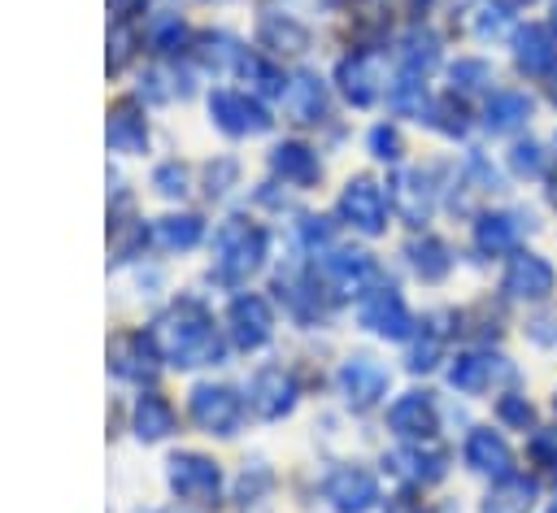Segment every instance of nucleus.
I'll return each mask as SVG.
<instances>
[{"instance_id": "1", "label": "nucleus", "mask_w": 557, "mask_h": 513, "mask_svg": "<svg viewBox=\"0 0 557 513\" xmlns=\"http://www.w3.org/2000/svg\"><path fill=\"white\" fill-rule=\"evenodd\" d=\"M157 339L165 348V356L174 365H205V361H218L222 356V343H218V330L213 322L205 317L200 304H178L161 317L157 326Z\"/></svg>"}, {"instance_id": "2", "label": "nucleus", "mask_w": 557, "mask_h": 513, "mask_svg": "<svg viewBox=\"0 0 557 513\" xmlns=\"http://www.w3.org/2000/svg\"><path fill=\"white\" fill-rule=\"evenodd\" d=\"M213 252H218L222 278H248L261 265V256H265V235L257 226H248L244 217H231L213 235Z\"/></svg>"}, {"instance_id": "3", "label": "nucleus", "mask_w": 557, "mask_h": 513, "mask_svg": "<svg viewBox=\"0 0 557 513\" xmlns=\"http://www.w3.org/2000/svg\"><path fill=\"white\" fill-rule=\"evenodd\" d=\"M500 287H505V296H513V300L540 304V300L553 296V287H557V270H553L540 252H513L509 265H505Z\"/></svg>"}, {"instance_id": "4", "label": "nucleus", "mask_w": 557, "mask_h": 513, "mask_svg": "<svg viewBox=\"0 0 557 513\" xmlns=\"http://www.w3.org/2000/svg\"><path fill=\"white\" fill-rule=\"evenodd\" d=\"M339 217L361 230V235H379L387 226V196L374 178H352L344 191H339Z\"/></svg>"}, {"instance_id": "5", "label": "nucleus", "mask_w": 557, "mask_h": 513, "mask_svg": "<svg viewBox=\"0 0 557 513\" xmlns=\"http://www.w3.org/2000/svg\"><path fill=\"white\" fill-rule=\"evenodd\" d=\"M357 317H361V326H366V330H374V335H383V339H405V335L413 330V317H409V309H405L400 291H392V287L370 291V296L361 300Z\"/></svg>"}, {"instance_id": "6", "label": "nucleus", "mask_w": 557, "mask_h": 513, "mask_svg": "<svg viewBox=\"0 0 557 513\" xmlns=\"http://www.w3.org/2000/svg\"><path fill=\"white\" fill-rule=\"evenodd\" d=\"M191 417L200 430L209 435H231L239 426V396L231 387H213V383H200L191 391Z\"/></svg>"}, {"instance_id": "7", "label": "nucleus", "mask_w": 557, "mask_h": 513, "mask_svg": "<svg viewBox=\"0 0 557 513\" xmlns=\"http://www.w3.org/2000/svg\"><path fill=\"white\" fill-rule=\"evenodd\" d=\"M387 426H392L400 439H409V443L431 439L435 426H440V413H435L431 391H405V396H396L392 409H387Z\"/></svg>"}, {"instance_id": "8", "label": "nucleus", "mask_w": 557, "mask_h": 513, "mask_svg": "<svg viewBox=\"0 0 557 513\" xmlns=\"http://www.w3.org/2000/svg\"><path fill=\"white\" fill-rule=\"evenodd\" d=\"M170 487L183 496V500H213L218 487H222V474L209 456L200 452H178L170 456Z\"/></svg>"}, {"instance_id": "9", "label": "nucleus", "mask_w": 557, "mask_h": 513, "mask_svg": "<svg viewBox=\"0 0 557 513\" xmlns=\"http://www.w3.org/2000/svg\"><path fill=\"white\" fill-rule=\"evenodd\" d=\"M326 500L335 513H366L374 500H379V483L374 474H366L361 465H339L331 478H326Z\"/></svg>"}, {"instance_id": "10", "label": "nucleus", "mask_w": 557, "mask_h": 513, "mask_svg": "<svg viewBox=\"0 0 557 513\" xmlns=\"http://www.w3.org/2000/svg\"><path fill=\"white\" fill-rule=\"evenodd\" d=\"M209 113H213L218 130H226V135H257V130L270 126L265 109L252 96H244V91H213Z\"/></svg>"}, {"instance_id": "11", "label": "nucleus", "mask_w": 557, "mask_h": 513, "mask_svg": "<svg viewBox=\"0 0 557 513\" xmlns=\"http://www.w3.org/2000/svg\"><path fill=\"white\" fill-rule=\"evenodd\" d=\"M339 391H344V400L352 409H370L387 391V370L379 361H370V356H348L339 365Z\"/></svg>"}, {"instance_id": "12", "label": "nucleus", "mask_w": 557, "mask_h": 513, "mask_svg": "<svg viewBox=\"0 0 557 513\" xmlns=\"http://www.w3.org/2000/svg\"><path fill=\"white\" fill-rule=\"evenodd\" d=\"M248 404H252V413L265 417V422L292 413V404H296V383H292V374L278 370V365L257 370V378H252V387H248Z\"/></svg>"}, {"instance_id": "13", "label": "nucleus", "mask_w": 557, "mask_h": 513, "mask_svg": "<svg viewBox=\"0 0 557 513\" xmlns=\"http://www.w3.org/2000/svg\"><path fill=\"white\" fill-rule=\"evenodd\" d=\"M466 465H470L474 474L505 478V474H513V452H509V443H505L500 430L474 426V430L466 435Z\"/></svg>"}, {"instance_id": "14", "label": "nucleus", "mask_w": 557, "mask_h": 513, "mask_svg": "<svg viewBox=\"0 0 557 513\" xmlns=\"http://www.w3.org/2000/svg\"><path fill=\"white\" fill-rule=\"evenodd\" d=\"M513 61L527 78H548L557 70V39L540 22H531L513 35Z\"/></svg>"}, {"instance_id": "15", "label": "nucleus", "mask_w": 557, "mask_h": 513, "mask_svg": "<svg viewBox=\"0 0 557 513\" xmlns=\"http://www.w3.org/2000/svg\"><path fill=\"white\" fill-rule=\"evenodd\" d=\"M318 274L335 296H357L374 278V261L366 252H326Z\"/></svg>"}, {"instance_id": "16", "label": "nucleus", "mask_w": 557, "mask_h": 513, "mask_svg": "<svg viewBox=\"0 0 557 513\" xmlns=\"http://www.w3.org/2000/svg\"><path fill=\"white\" fill-rule=\"evenodd\" d=\"M226 322H231V339H235L239 348H261V343L270 339V326H274L270 304H265L261 296H235Z\"/></svg>"}, {"instance_id": "17", "label": "nucleus", "mask_w": 557, "mask_h": 513, "mask_svg": "<svg viewBox=\"0 0 557 513\" xmlns=\"http://www.w3.org/2000/svg\"><path fill=\"white\" fill-rule=\"evenodd\" d=\"M392 200H396V209L405 213V222L422 226V222L431 217V204H435L431 174H422V170H405V174L392 183Z\"/></svg>"}, {"instance_id": "18", "label": "nucleus", "mask_w": 557, "mask_h": 513, "mask_svg": "<svg viewBox=\"0 0 557 513\" xmlns=\"http://www.w3.org/2000/svg\"><path fill=\"white\" fill-rule=\"evenodd\" d=\"M535 478H522V474H505L492 483V491L483 496V509L479 513H531L535 509Z\"/></svg>"}, {"instance_id": "19", "label": "nucleus", "mask_w": 557, "mask_h": 513, "mask_svg": "<svg viewBox=\"0 0 557 513\" xmlns=\"http://www.w3.org/2000/svg\"><path fill=\"white\" fill-rule=\"evenodd\" d=\"M500 370H505V365H500V356H492V352H461V356L448 365V383H453L457 391H466V396H479V391L492 387V378H496Z\"/></svg>"}, {"instance_id": "20", "label": "nucleus", "mask_w": 557, "mask_h": 513, "mask_svg": "<svg viewBox=\"0 0 557 513\" xmlns=\"http://www.w3.org/2000/svg\"><path fill=\"white\" fill-rule=\"evenodd\" d=\"M283 113L292 122H322L326 113V87L313 78V74H296L283 91Z\"/></svg>"}, {"instance_id": "21", "label": "nucleus", "mask_w": 557, "mask_h": 513, "mask_svg": "<svg viewBox=\"0 0 557 513\" xmlns=\"http://www.w3.org/2000/svg\"><path fill=\"white\" fill-rule=\"evenodd\" d=\"M392 465L405 474V478H413V483H435V478H444V470H448V452L444 448H422V439L418 443H405V448H396L392 452Z\"/></svg>"}, {"instance_id": "22", "label": "nucleus", "mask_w": 557, "mask_h": 513, "mask_svg": "<svg viewBox=\"0 0 557 513\" xmlns=\"http://www.w3.org/2000/svg\"><path fill=\"white\" fill-rule=\"evenodd\" d=\"M531 96L527 91H492L487 96V109H483V126L492 130V135H509V130H518L527 117H531Z\"/></svg>"}, {"instance_id": "23", "label": "nucleus", "mask_w": 557, "mask_h": 513, "mask_svg": "<svg viewBox=\"0 0 557 513\" xmlns=\"http://www.w3.org/2000/svg\"><path fill=\"white\" fill-rule=\"evenodd\" d=\"M335 78H339V91L352 100V104H370L374 96H379V70H374V57H344L339 61V70H335Z\"/></svg>"}, {"instance_id": "24", "label": "nucleus", "mask_w": 557, "mask_h": 513, "mask_svg": "<svg viewBox=\"0 0 557 513\" xmlns=\"http://www.w3.org/2000/svg\"><path fill=\"white\" fill-rule=\"evenodd\" d=\"M461 26L474 39H496L509 26V4L505 0H466L461 4Z\"/></svg>"}, {"instance_id": "25", "label": "nucleus", "mask_w": 557, "mask_h": 513, "mask_svg": "<svg viewBox=\"0 0 557 513\" xmlns=\"http://www.w3.org/2000/svg\"><path fill=\"white\" fill-rule=\"evenodd\" d=\"M270 165H274V174H283V178L296 183V187H305V183L318 178V157H313V148H305V143H278V148L270 152Z\"/></svg>"}, {"instance_id": "26", "label": "nucleus", "mask_w": 557, "mask_h": 513, "mask_svg": "<svg viewBox=\"0 0 557 513\" xmlns=\"http://www.w3.org/2000/svg\"><path fill=\"white\" fill-rule=\"evenodd\" d=\"M518 243V226L509 213H483L474 222V248L487 252V256H500V252H513Z\"/></svg>"}, {"instance_id": "27", "label": "nucleus", "mask_w": 557, "mask_h": 513, "mask_svg": "<svg viewBox=\"0 0 557 513\" xmlns=\"http://www.w3.org/2000/svg\"><path fill=\"white\" fill-rule=\"evenodd\" d=\"M409 265L418 270V278L440 283V278L453 270V256H448V248H444L435 235H422V239L409 243Z\"/></svg>"}, {"instance_id": "28", "label": "nucleus", "mask_w": 557, "mask_h": 513, "mask_svg": "<svg viewBox=\"0 0 557 513\" xmlns=\"http://www.w3.org/2000/svg\"><path fill=\"white\" fill-rule=\"evenodd\" d=\"M144 143H148L144 117L131 104H117L113 117H109V148H117V152H144Z\"/></svg>"}, {"instance_id": "29", "label": "nucleus", "mask_w": 557, "mask_h": 513, "mask_svg": "<svg viewBox=\"0 0 557 513\" xmlns=\"http://www.w3.org/2000/svg\"><path fill=\"white\" fill-rule=\"evenodd\" d=\"M113 370L122 374V378H148L157 365H152V339H144V335H131V339H122L117 348H113Z\"/></svg>"}, {"instance_id": "30", "label": "nucleus", "mask_w": 557, "mask_h": 513, "mask_svg": "<svg viewBox=\"0 0 557 513\" xmlns=\"http://www.w3.org/2000/svg\"><path fill=\"white\" fill-rule=\"evenodd\" d=\"M435 61H440V43H435V35H431V30H409V35H405V48H400V65H405V74L426 78Z\"/></svg>"}, {"instance_id": "31", "label": "nucleus", "mask_w": 557, "mask_h": 513, "mask_svg": "<svg viewBox=\"0 0 557 513\" xmlns=\"http://www.w3.org/2000/svg\"><path fill=\"white\" fill-rule=\"evenodd\" d=\"M135 426H139L144 439H161V435L174 430V409H170L161 396H139V404H135Z\"/></svg>"}, {"instance_id": "32", "label": "nucleus", "mask_w": 557, "mask_h": 513, "mask_svg": "<svg viewBox=\"0 0 557 513\" xmlns=\"http://www.w3.org/2000/svg\"><path fill=\"white\" fill-rule=\"evenodd\" d=\"M261 43H270V48H278V52H300V48L309 43V35H305V26H296L292 17L270 13V17H261Z\"/></svg>"}, {"instance_id": "33", "label": "nucleus", "mask_w": 557, "mask_h": 513, "mask_svg": "<svg viewBox=\"0 0 557 513\" xmlns=\"http://www.w3.org/2000/svg\"><path fill=\"white\" fill-rule=\"evenodd\" d=\"M200 235H205V226H200V217H161L157 226H152V239L161 243V248H191V243H200Z\"/></svg>"}, {"instance_id": "34", "label": "nucleus", "mask_w": 557, "mask_h": 513, "mask_svg": "<svg viewBox=\"0 0 557 513\" xmlns=\"http://www.w3.org/2000/svg\"><path fill=\"white\" fill-rule=\"evenodd\" d=\"M492 87V65L479 57H466L453 65V91H483Z\"/></svg>"}, {"instance_id": "35", "label": "nucleus", "mask_w": 557, "mask_h": 513, "mask_svg": "<svg viewBox=\"0 0 557 513\" xmlns=\"http://www.w3.org/2000/svg\"><path fill=\"white\" fill-rule=\"evenodd\" d=\"M239 70L252 78V87L257 91H265V96H283L287 91V83H283V74L270 65V61H261V57H244L239 61Z\"/></svg>"}, {"instance_id": "36", "label": "nucleus", "mask_w": 557, "mask_h": 513, "mask_svg": "<svg viewBox=\"0 0 557 513\" xmlns=\"http://www.w3.org/2000/svg\"><path fill=\"white\" fill-rule=\"evenodd\" d=\"M496 417H500L509 430H527V426L535 422V409H531V400H527V396L509 391V396H500V400H496Z\"/></svg>"}, {"instance_id": "37", "label": "nucleus", "mask_w": 557, "mask_h": 513, "mask_svg": "<svg viewBox=\"0 0 557 513\" xmlns=\"http://www.w3.org/2000/svg\"><path fill=\"white\" fill-rule=\"evenodd\" d=\"M509 165H513L518 178H540V174H544V152H540V143H535V139L513 143V148H509Z\"/></svg>"}, {"instance_id": "38", "label": "nucleus", "mask_w": 557, "mask_h": 513, "mask_svg": "<svg viewBox=\"0 0 557 513\" xmlns=\"http://www.w3.org/2000/svg\"><path fill=\"white\" fill-rule=\"evenodd\" d=\"M440 352H444V335L431 330V326H422V339H418L413 352H409V370H431V365L440 361Z\"/></svg>"}, {"instance_id": "39", "label": "nucleus", "mask_w": 557, "mask_h": 513, "mask_svg": "<svg viewBox=\"0 0 557 513\" xmlns=\"http://www.w3.org/2000/svg\"><path fill=\"white\" fill-rule=\"evenodd\" d=\"M366 143H370V152H374L379 161H400V152H405L396 126H374V130L366 135Z\"/></svg>"}, {"instance_id": "40", "label": "nucleus", "mask_w": 557, "mask_h": 513, "mask_svg": "<svg viewBox=\"0 0 557 513\" xmlns=\"http://www.w3.org/2000/svg\"><path fill=\"white\" fill-rule=\"evenodd\" d=\"M209 65H226V61H244V52L235 48V39H226V35H213V39H205V52H200Z\"/></svg>"}, {"instance_id": "41", "label": "nucleus", "mask_w": 557, "mask_h": 513, "mask_svg": "<svg viewBox=\"0 0 557 513\" xmlns=\"http://www.w3.org/2000/svg\"><path fill=\"white\" fill-rule=\"evenodd\" d=\"M531 456L548 470H557V430H535L531 435Z\"/></svg>"}, {"instance_id": "42", "label": "nucleus", "mask_w": 557, "mask_h": 513, "mask_svg": "<svg viewBox=\"0 0 557 513\" xmlns=\"http://www.w3.org/2000/svg\"><path fill=\"white\" fill-rule=\"evenodd\" d=\"M157 187H161L165 196H183V191H187V170L174 165V161L161 165V170H157Z\"/></svg>"}, {"instance_id": "43", "label": "nucleus", "mask_w": 557, "mask_h": 513, "mask_svg": "<svg viewBox=\"0 0 557 513\" xmlns=\"http://www.w3.org/2000/svg\"><path fill=\"white\" fill-rule=\"evenodd\" d=\"M152 39H157V48H174V43L183 39V22H178V17H157Z\"/></svg>"}, {"instance_id": "44", "label": "nucleus", "mask_w": 557, "mask_h": 513, "mask_svg": "<svg viewBox=\"0 0 557 513\" xmlns=\"http://www.w3.org/2000/svg\"><path fill=\"white\" fill-rule=\"evenodd\" d=\"M387 513H422L413 500H405V496H396V500H387Z\"/></svg>"}, {"instance_id": "45", "label": "nucleus", "mask_w": 557, "mask_h": 513, "mask_svg": "<svg viewBox=\"0 0 557 513\" xmlns=\"http://www.w3.org/2000/svg\"><path fill=\"white\" fill-rule=\"evenodd\" d=\"M553 30H557V4H553Z\"/></svg>"}, {"instance_id": "46", "label": "nucleus", "mask_w": 557, "mask_h": 513, "mask_svg": "<svg viewBox=\"0 0 557 513\" xmlns=\"http://www.w3.org/2000/svg\"><path fill=\"white\" fill-rule=\"evenodd\" d=\"M553 100H557V78H553Z\"/></svg>"}, {"instance_id": "47", "label": "nucleus", "mask_w": 557, "mask_h": 513, "mask_svg": "<svg viewBox=\"0 0 557 513\" xmlns=\"http://www.w3.org/2000/svg\"><path fill=\"white\" fill-rule=\"evenodd\" d=\"M548 513H557V500H553V509H548Z\"/></svg>"}, {"instance_id": "48", "label": "nucleus", "mask_w": 557, "mask_h": 513, "mask_svg": "<svg viewBox=\"0 0 557 513\" xmlns=\"http://www.w3.org/2000/svg\"><path fill=\"white\" fill-rule=\"evenodd\" d=\"M418 4H426V0H418Z\"/></svg>"}]
</instances>
